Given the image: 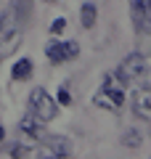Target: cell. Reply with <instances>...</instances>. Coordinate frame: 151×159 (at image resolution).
I'll return each instance as SVG.
<instances>
[{
  "mask_svg": "<svg viewBox=\"0 0 151 159\" xmlns=\"http://www.w3.org/2000/svg\"><path fill=\"white\" fill-rule=\"evenodd\" d=\"M93 103L98 109L106 111H119L125 103V82L117 77V72H106L103 74V85L98 88V93L93 96Z\"/></svg>",
  "mask_w": 151,
  "mask_h": 159,
  "instance_id": "cell-1",
  "label": "cell"
},
{
  "mask_svg": "<svg viewBox=\"0 0 151 159\" xmlns=\"http://www.w3.org/2000/svg\"><path fill=\"white\" fill-rule=\"evenodd\" d=\"M24 29H27V27H24V24L11 13V8L0 16V58L16 53V48L21 45Z\"/></svg>",
  "mask_w": 151,
  "mask_h": 159,
  "instance_id": "cell-2",
  "label": "cell"
},
{
  "mask_svg": "<svg viewBox=\"0 0 151 159\" xmlns=\"http://www.w3.org/2000/svg\"><path fill=\"white\" fill-rule=\"evenodd\" d=\"M29 114H32L37 122H50V119H56L58 114V103L53 101V96H50L45 88H34L32 93H29Z\"/></svg>",
  "mask_w": 151,
  "mask_h": 159,
  "instance_id": "cell-3",
  "label": "cell"
},
{
  "mask_svg": "<svg viewBox=\"0 0 151 159\" xmlns=\"http://www.w3.org/2000/svg\"><path fill=\"white\" fill-rule=\"evenodd\" d=\"M72 157V141L64 135L43 138V146L37 148V159H69Z\"/></svg>",
  "mask_w": 151,
  "mask_h": 159,
  "instance_id": "cell-4",
  "label": "cell"
},
{
  "mask_svg": "<svg viewBox=\"0 0 151 159\" xmlns=\"http://www.w3.org/2000/svg\"><path fill=\"white\" fill-rule=\"evenodd\" d=\"M146 72V58L140 56V53H130V56H125V61L119 64L117 69V77L122 80L125 85H130V82H135V80H140Z\"/></svg>",
  "mask_w": 151,
  "mask_h": 159,
  "instance_id": "cell-5",
  "label": "cell"
},
{
  "mask_svg": "<svg viewBox=\"0 0 151 159\" xmlns=\"http://www.w3.org/2000/svg\"><path fill=\"white\" fill-rule=\"evenodd\" d=\"M45 56H48L50 64H66V61H74V58L80 56V45L74 40H66V43L53 40V43L45 48Z\"/></svg>",
  "mask_w": 151,
  "mask_h": 159,
  "instance_id": "cell-6",
  "label": "cell"
},
{
  "mask_svg": "<svg viewBox=\"0 0 151 159\" xmlns=\"http://www.w3.org/2000/svg\"><path fill=\"white\" fill-rule=\"evenodd\" d=\"M130 19L140 34H151V0H130Z\"/></svg>",
  "mask_w": 151,
  "mask_h": 159,
  "instance_id": "cell-7",
  "label": "cell"
},
{
  "mask_svg": "<svg viewBox=\"0 0 151 159\" xmlns=\"http://www.w3.org/2000/svg\"><path fill=\"white\" fill-rule=\"evenodd\" d=\"M133 114L151 122V88H138L133 93Z\"/></svg>",
  "mask_w": 151,
  "mask_h": 159,
  "instance_id": "cell-8",
  "label": "cell"
},
{
  "mask_svg": "<svg viewBox=\"0 0 151 159\" xmlns=\"http://www.w3.org/2000/svg\"><path fill=\"white\" fill-rule=\"evenodd\" d=\"M32 6H34V0H11V6H8V8H11V13L27 27L29 19H32Z\"/></svg>",
  "mask_w": 151,
  "mask_h": 159,
  "instance_id": "cell-9",
  "label": "cell"
},
{
  "mask_svg": "<svg viewBox=\"0 0 151 159\" xmlns=\"http://www.w3.org/2000/svg\"><path fill=\"white\" fill-rule=\"evenodd\" d=\"M19 130H21V133H27L29 138H40V141L45 138L43 122H37V119H34L32 114H27V117H21V122H19Z\"/></svg>",
  "mask_w": 151,
  "mask_h": 159,
  "instance_id": "cell-10",
  "label": "cell"
},
{
  "mask_svg": "<svg viewBox=\"0 0 151 159\" xmlns=\"http://www.w3.org/2000/svg\"><path fill=\"white\" fill-rule=\"evenodd\" d=\"M32 72H34V64H32V58H19V61L13 64V72H11V77L16 80V82H24V80H29V77H32Z\"/></svg>",
  "mask_w": 151,
  "mask_h": 159,
  "instance_id": "cell-11",
  "label": "cell"
},
{
  "mask_svg": "<svg viewBox=\"0 0 151 159\" xmlns=\"http://www.w3.org/2000/svg\"><path fill=\"white\" fill-rule=\"evenodd\" d=\"M95 19H98V8L93 3H82V8H80V21H82V27L90 29L95 24Z\"/></svg>",
  "mask_w": 151,
  "mask_h": 159,
  "instance_id": "cell-12",
  "label": "cell"
},
{
  "mask_svg": "<svg viewBox=\"0 0 151 159\" xmlns=\"http://www.w3.org/2000/svg\"><path fill=\"white\" fill-rule=\"evenodd\" d=\"M58 106H69V103H72V93H69V88H66V82H64L61 85V90H58Z\"/></svg>",
  "mask_w": 151,
  "mask_h": 159,
  "instance_id": "cell-13",
  "label": "cell"
},
{
  "mask_svg": "<svg viewBox=\"0 0 151 159\" xmlns=\"http://www.w3.org/2000/svg\"><path fill=\"white\" fill-rule=\"evenodd\" d=\"M66 29V19H56V21L50 24V34H61Z\"/></svg>",
  "mask_w": 151,
  "mask_h": 159,
  "instance_id": "cell-14",
  "label": "cell"
},
{
  "mask_svg": "<svg viewBox=\"0 0 151 159\" xmlns=\"http://www.w3.org/2000/svg\"><path fill=\"white\" fill-rule=\"evenodd\" d=\"M122 143H125V146H138V143H140V135H138V133H125Z\"/></svg>",
  "mask_w": 151,
  "mask_h": 159,
  "instance_id": "cell-15",
  "label": "cell"
},
{
  "mask_svg": "<svg viewBox=\"0 0 151 159\" xmlns=\"http://www.w3.org/2000/svg\"><path fill=\"white\" fill-rule=\"evenodd\" d=\"M24 154H27V148L16 143V146H13V151H11V157H13V159H24Z\"/></svg>",
  "mask_w": 151,
  "mask_h": 159,
  "instance_id": "cell-16",
  "label": "cell"
},
{
  "mask_svg": "<svg viewBox=\"0 0 151 159\" xmlns=\"http://www.w3.org/2000/svg\"><path fill=\"white\" fill-rule=\"evenodd\" d=\"M3 135H6V130H3V125H0V141H3Z\"/></svg>",
  "mask_w": 151,
  "mask_h": 159,
  "instance_id": "cell-17",
  "label": "cell"
},
{
  "mask_svg": "<svg viewBox=\"0 0 151 159\" xmlns=\"http://www.w3.org/2000/svg\"><path fill=\"white\" fill-rule=\"evenodd\" d=\"M48 3H56V0H48Z\"/></svg>",
  "mask_w": 151,
  "mask_h": 159,
  "instance_id": "cell-18",
  "label": "cell"
}]
</instances>
